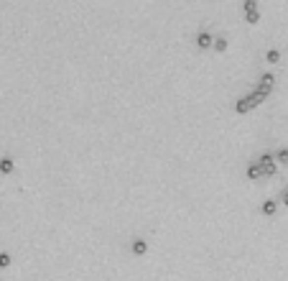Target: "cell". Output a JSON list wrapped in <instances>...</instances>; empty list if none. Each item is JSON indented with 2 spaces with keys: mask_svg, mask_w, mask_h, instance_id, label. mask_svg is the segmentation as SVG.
Segmentation results:
<instances>
[{
  "mask_svg": "<svg viewBox=\"0 0 288 281\" xmlns=\"http://www.w3.org/2000/svg\"><path fill=\"white\" fill-rule=\"evenodd\" d=\"M260 102H265V97L255 90V92H252V95H248V97H240V100H237V105H235V110H237V113H248V110L257 108Z\"/></svg>",
  "mask_w": 288,
  "mask_h": 281,
  "instance_id": "6da1fadb",
  "label": "cell"
},
{
  "mask_svg": "<svg viewBox=\"0 0 288 281\" xmlns=\"http://www.w3.org/2000/svg\"><path fill=\"white\" fill-rule=\"evenodd\" d=\"M257 164H260V171L263 176H276V154H263L260 159H257Z\"/></svg>",
  "mask_w": 288,
  "mask_h": 281,
  "instance_id": "7a4b0ae2",
  "label": "cell"
},
{
  "mask_svg": "<svg viewBox=\"0 0 288 281\" xmlns=\"http://www.w3.org/2000/svg\"><path fill=\"white\" fill-rule=\"evenodd\" d=\"M273 84H276V77H273V75H263L260 77V84H257V92H260L263 97H268L273 92Z\"/></svg>",
  "mask_w": 288,
  "mask_h": 281,
  "instance_id": "3957f363",
  "label": "cell"
},
{
  "mask_svg": "<svg viewBox=\"0 0 288 281\" xmlns=\"http://www.w3.org/2000/svg\"><path fill=\"white\" fill-rule=\"evenodd\" d=\"M196 46H199V49L215 46V39H212V34L209 31H199V34H196Z\"/></svg>",
  "mask_w": 288,
  "mask_h": 281,
  "instance_id": "277c9868",
  "label": "cell"
},
{
  "mask_svg": "<svg viewBox=\"0 0 288 281\" xmlns=\"http://www.w3.org/2000/svg\"><path fill=\"white\" fill-rule=\"evenodd\" d=\"M145 250H148V245H145L143 238H135V241H133V253H135V256H143Z\"/></svg>",
  "mask_w": 288,
  "mask_h": 281,
  "instance_id": "5b68a950",
  "label": "cell"
},
{
  "mask_svg": "<svg viewBox=\"0 0 288 281\" xmlns=\"http://www.w3.org/2000/svg\"><path fill=\"white\" fill-rule=\"evenodd\" d=\"M13 169H16V164H13V159H8V156L0 159V171H3V174H13Z\"/></svg>",
  "mask_w": 288,
  "mask_h": 281,
  "instance_id": "8992f818",
  "label": "cell"
},
{
  "mask_svg": "<svg viewBox=\"0 0 288 281\" xmlns=\"http://www.w3.org/2000/svg\"><path fill=\"white\" fill-rule=\"evenodd\" d=\"M248 176H250V179H260V176H263L260 164H257V161H252V164L248 166Z\"/></svg>",
  "mask_w": 288,
  "mask_h": 281,
  "instance_id": "52a82bcc",
  "label": "cell"
},
{
  "mask_svg": "<svg viewBox=\"0 0 288 281\" xmlns=\"http://www.w3.org/2000/svg\"><path fill=\"white\" fill-rule=\"evenodd\" d=\"M276 212H278V204L273 202V200H265V202H263V215L270 217V215H276Z\"/></svg>",
  "mask_w": 288,
  "mask_h": 281,
  "instance_id": "ba28073f",
  "label": "cell"
},
{
  "mask_svg": "<svg viewBox=\"0 0 288 281\" xmlns=\"http://www.w3.org/2000/svg\"><path fill=\"white\" fill-rule=\"evenodd\" d=\"M215 49H217V51H224V49H227V39H224V36H217V39H215Z\"/></svg>",
  "mask_w": 288,
  "mask_h": 281,
  "instance_id": "9c48e42d",
  "label": "cell"
},
{
  "mask_svg": "<svg viewBox=\"0 0 288 281\" xmlns=\"http://www.w3.org/2000/svg\"><path fill=\"white\" fill-rule=\"evenodd\" d=\"M245 21H248V23H257V21H260V13H257V10L245 13Z\"/></svg>",
  "mask_w": 288,
  "mask_h": 281,
  "instance_id": "30bf717a",
  "label": "cell"
},
{
  "mask_svg": "<svg viewBox=\"0 0 288 281\" xmlns=\"http://www.w3.org/2000/svg\"><path fill=\"white\" fill-rule=\"evenodd\" d=\"M245 13H252V10H257V0H245Z\"/></svg>",
  "mask_w": 288,
  "mask_h": 281,
  "instance_id": "8fae6325",
  "label": "cell"
},
{
  "mask_svg": "<svg viewBox=\"0 0 288 281\" xmlns=\"http://www.w3.org/2000/svg\"><path fill=\"white\" fill-rule=\"evenodd\" d=\"M278 59H281V51H278V49H270V51H268V62H273V64H276Z\"/></svg>",
  "mask_w": 288,
  "mask_h": 281,
  "instance_id": "7c38bea8",
  "label": "cell"
},
{
  "mask_svg": "<svg viewBox=\"0 0 288 281\" xmlns=\"http://www.w3.org/2000/svg\"><path fill=\"white\" fill-rule=\"evenodd\" d=\"M10 266V256L8 253H0V269H8Z\"/></svg>",
  "mask_w": 288,
  "mask_h": 281,
  "instance_id": "4fadbf2b",
  "label": "cell"
},
{
  "mask_svg": "<svg viewBox=\"0 0 288 281\" xmlns=\"http://www.w3.org/2000/svg\"><path fill=\"white\" fill-rule=\"evenodd\" d=\"M281 202H283V204H288V187L281 192Z\"/></svg>",
  "mask_w": 288,
  "mask_h": 281,
  "instance_id": "5bb4252c",
  "label": "cell"
},
{
  "mask_svg": "<svg viewBox=\"0 0 288 281\" xmlns=\"http://www.w3.org/2000/svg\"><path fill=\"white\" fill-rule=\"evenodd\" d=\"M286 166H288V159H286Z\"/></svg>",
  "mask_w": 288,
  "mask_h": 281,
  "instance_id": "9a60e30c",
  "label": "cell"
}]
</instances>
